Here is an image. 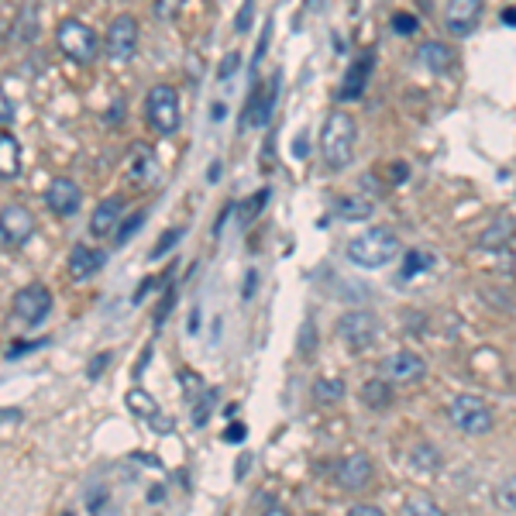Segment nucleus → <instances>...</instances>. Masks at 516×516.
<instances>
[{"label":"nucleus","instance_id":"47","mask_svg":"<svg viewBox=\"0 0 516 516\" xmlns=\"http://www.w3.org/2000/svg\"><path fill=\"white\" fill-rule=\"evenodd\" d=\"M255 283H258V272H248V279H245V300H248V296H255Z\"/></svg>","mask_w":516,"mask_h":516},{"label":"nucleus","instance_id":"11","mask_svg":"<svg viewBox=\"0 0 516 516\" xmlns=\"http://www.w3.org/2000/svg\"><path fill=\"white\" fill-rule=\"evenodd\" d=\"M276 100H279V73L272 76L269 83L255 86V93L248 97L245 111H241V131L265 128V124L272 121V111H276Z\"/></svg>","mask_w":516,"mask_h":516},{"label":"nucleus","instance_id":"17","mask_svg":"<svg viewBox=\"0 0 516 516\" xmlns=\"http://www.w3.org/2000/svg\"><path fill=\"white\" fill-rule=\"evenodd\" d=\"M107 255L100 248H90V245H76L69 252V276L73 279H93L100 269H104Z\"/></svg>","mask_w":516,"mask_h":516},{"label":"nucleus","instance_id":"15","mask_svg":"<svg viewBox=\"0 0 516 516\" xmlns=\"http://www.w3.org/2000/svg\"><path fill=\"white\" fill-rule=\"evenodd\" d=\"M372 62H375V52H365L362 59L351 62V69L344 73V80L338 86V100H362L365 97V86H369V76H372Z\"/></svg>","mask_w":516,"mask_h":516},{"label":"nucleus","instance_id":"10","mask_svg":"<svg viewBox=\"0 0 516 516\" xmlns=\"http://www.w3.org/2000/svg\"><path fill=\"white\" fill-rule=\"evenodd\" d=\"M138 38H142V28H138V21L131 18V14H121V18H114L111 28H107L104 52L114 62H128L138 52Z\"/></svg>","mask_w":516,"mask_h":516},{"label":"nucleus","instance_id":"49","mask_svg":"<svg viewBox=\"0 0 516 516\" xmlns=\"http://www.w3.org/2000/svg\"><path fill=\"white\" fill-rule=\"evenodd\" d=\"M503 21H506V25H516V7H506Z\"/></svg>","mask_w":516,"mask_h":516},{"label":"nucleus","instance_id":"33","mask_svg":"<svg viewBox=\"0 0 516 516\" xmlns=\"http://www.w3.org/2000/svg\"><path fill=\"white\" fill-rule=\"evenodd\" d=\"M142 221H145V210H138V214L131 217V221H124L121 228H117V245H124V241H128L131 234H135L138 228H142Z\"/></svg>","mask_w":516,"mask_h":516},{"label":"nucleus","instance_id":"6","mask_svg":"<svg viewBox=\"0 0 516 516\" xmlns=\"http://www.w3.org/2000/svg\"><path fill=\"white\" fill-rule=\"evenodd\" d=\"M331 475H334V482H338L344 492H362V489L372 486L375 465H372V458L365 455V451H351V455H344V458L334 461Z\"/></svg>","mask_w":516,"mask_h":516},{"label":"nucleus","instance_id":"8","mask_svg":"<svg viewBox=\"0 0 516 516\" xmlns=\"http://www.w3.org/2000/svg\"><path fill=\"white\" fill-rule=\"evenodd\" d=\"M382 379L396 382V386H417L427 379V358L410 348H400L382 362Z\"/></svg>","mask_w":516,"mask_h":516},{"label":"nucleus","instance_id":"16","mask_svg":"<svg viewBox=\"0 0 516 516\" xmlns=\"http://www.w3.org/2000/svg\"><path fill=\"white\" fill-rule=\"evenodd\" d=\"M128 406H131V413H138L142 420H148L152 430H159V434H169V430H172V420L159 410V403H155L152 396L145 393V389H131Z\"/></svg>","mask_w":516,"mask_h":516},{"label":"nucleus","instance_id":"36","mask_svg":"<svg viewBox=\"0 0 516 516\" xmlns=\"http://www.w3.org/2000/svg\"><path fill=\"white\" fill-rule=\"evenodd\" d=\"M107 365H111V351H100V355L90 362V369H86V375H90V379H100V375H104Z\"/></svg>","mask_w":516,"mask_h":516},{"label":"nucleus","instance_id":"12","mask_svg":"<svg viewBox=\"0 0 516 516\" xmlns=\"http://www.w3.org/2000/svg\"><path fill=\"white\" fill-rule=\"evenodd\" d=\"M31 234H35V214L25 203H7L0 210V241L11 248H21L31 241Z\"/></svg>","mask_w":516,"mask_h":516},{"label":"nucleus","instance_id":"22","mask_svg":"<svg viewBox=\"0 0 516 516\" xmlns=\"http://www.w3.org/2000/svg\"><path fill=\"white\" fill-rule=\"evenodd\" d=\"M406 465H410L413 472H420V475H430V472H437V468L444 465V458H441V451H437L434 444H417V448H410V455H406Z\"/></svg>","mask_w":516,"mask_h":516},{"label":"nucleus","instance_id":"32","mask_svg":"<svg viewBox=\"0 0 516 516\" xmlns=\"http://www.w3.org/2000/svg\"><path fill=\"white\" fill-rule=\"evenodd\" d=\"M393 31H396V35H417V31H420V18H417V14H396V18H393Z\"/></svg>","mask_w":516,"mask_h":516},{"label":"nucleus","instance_id":"13","mask_svg":"<svg viewBox=\"0 0 516 516\" xmlns=\"http://www.w3.org/2000/svg\"><path fill=\"white\" fill-rule=\"evenodd\" d=\"M482 11H486V0H448L444 4V28L455 38H468L479 28Z\"/></svg>","mask_w":516,"mask_h":516},{"label":"nucleus","instance_id":"27","mask_svg":"<svg viewBox=\"0 0 516 516\" xmlns=\"http://www.w3.org/2000/svg\"><path fill=\"white\" fill-rule=\"evenodd\" d=\"M434 265H437V258L430 252H410V255H406V265H403V279L420 276V272L434 269Z\"/></svg>","mask_w":516,"mask_h":516},{"label":"nucleus","instance_id":"19","mask_svg":"<svg viewBox=\"0 0 516 516\" xmlns=\"http://www.w3.org/2000/svg\"><path fill=\"white\" fill-rule=\"evenodd\" d=\"M417 59H420V66H427L430 73H448L451 66H455L458 62V56H455V49H451V45H444V42H424L417 49Z\"/></svg>","mask_w":516,"mask_h":516},{"label":"nucleus","instance_id":"42","mask_svg":"<svg viewBox=\"0 0 516 516\" xmlns=\"http://www.w3.org/2000/svg\"><path fill=\"white\" fill-rule=\"evenodd\" d=\"M245 434H248V430H245V424H234V427H228V430H224V441L238 444V441H245Z\"/></svg>","mask_w":516,"mask_h":516},{"label":"nucleus","instance_id":"24","mask_svg":"<svg viewBox=\"0 0 516 516\" xmlns=\"http://www.w3.org/2000/svg\"><path fill=\"white\" fill-rule=\"evenodd\" d=\"M403 516H448V513H444V506L430 492H413L403 503Z\"/></svg>","mask_w":516,"mask_h":516},{"label":"nucleus","instance_id":"44","mask_svg":"<svg viewBox=\"0 0 516 516\" xmlns=\"http://www.w3.org/2000/svg\"><path fill=\"white\" fill-rule=\"evenodd\" d=\"M248 21H252V0H245V7H241V18H238V31L248 28Z\"/></svg>","mask_w":516,"mask_h":516},{"label":"nucleus","instance_id":"18","mask_svg":"<svg viewBox=\"0 0 516 516\" xmlns=\"http://www.w3.org/2000/svg\"><path fill=\"white\" fill-rule=\"evenodd\" d=\"M121 214H124V200L121 197L100 200L97 210H93V217H90V231L97 234V238H107L111 231L121 228Z\"/></svg>","mask_w":516,"mask_h":516},{"label":"nucleus","instance_id":"21","mask_svg":"<svg viewBox=\"0 0 516 516\" xmlns=\"http://www.w3.org/2000/svg\"><path fill=\"white\" fill-rule=\"evenodd\" d=\"M21 172V145L14 135H0V179H18Z\"/></svg>","mask_w":516,"mask_h":516},{"label":"nucleus","instance_id":"50","mask_svg":"<svg viewBox=\"0 0 516 516\" xmlns=\"http://www.w3.org/2000/svg\"><path fill=\"white\" fill-rule=\"evenodd\" d=\"M224 114H228V107H224V104H214V117H217V121H221Z\"/></svg>","mask_w":516,"mask_h":516},{"label":"nucleus","instance_id":"9","mask_svg":"<svg viewBox=\"0 0 516 516\" xmlns=\"http://www.w3.org/2000/svg\"><path fill=\"white\" fill-rule=\"evenodd\" d=\"M338 334L351 351H365L379 338V320H375V314H369V310H348V314L338 320Z\"/></svg>","mask_w":516,"mask_h":516},{"label":"nucleus","instance_id":"23","mask_svg":"<svg viewBox=\"0 0 516 516\" xmlns=\"http://www.w3.org/2000/svg\"><path fill=\"white\" fill-rule=\"evenodd\" d=\"M372 210L375 207L365 197H341L338 203H334V214H338L341 221H369Z\"/></svg>","mask_w":516,"mask_h":516},{"label":"nucleus","instance_id":"25","mask_svg":"<svg viewBox=\"0 0 516 516\" xmlns=\"http://www.w3.org/2000/svg\"><path fill=\"white\" fill-rule=\"evenodd\" d=\"M155 172H159V166H155L148 145H135V179H142V186H148L155 183Z\"/></svg>","mask_w":516,"mask_h":516},{"label":"nucleus","instance_id":"31","mask_svg":"<svg viewBox=\"0 0 516 516\" xmlns=\"http://www.w3.org/2000/svg\"><path fill=\"white\" fill-rule=\"evenodd\" d=\"M25 28H28V35L38 31V7L35 4H28L25 11H21V21H18V28H14V38H18V42H21V35H25Z\"/></svg>","mask_w":516,"mask_h":516},{"label":"nucleus","instance_id":"7","mask_svg":"<svg viewBox=\"0 0 516 516\" xmlns=\"http://www.w3.org/2000/svg\"><path fill=\"white\" fill-rule=\"evenodd\" d=\"M145 117L159 135H172L179 128V97L172 86H155L145 100Z\"/></svg>","mask_w":516,"mask_h":516},{"label":"nucleus","instance_id":"43","mask_svg":"<svg viewBox=\"0 0 516 516\" xmlns=\"http://www.w3.org/2000/svg\"><path fill=\"white\" fill-rule=\"evenodd\" d=\"M293 155H296V159H307V155H310L307 135H296V142H293Z\"/></svg>","mask_w":516,"mask_h":516},{"label":"nucleus","instance_id":"34","mask_svg":"<svg viewBox=\"0 0 516 516\" xmlns=\"http://www.w3.org/2000/svg\"><path fill=\"white\" fill-rule=\"evenodd\" d=\"M238 62H241V56H238V52H228V56H224V66H221V73H217V80L231 83V80H234V73H238Z\"/></svg>","mask_w":516,"mask_h":516},{"label":"nucleus","instance_id":"51","mask_svg":"<svg viewBox=\"0 0 516 516\" xmlns=\"http://www.w3.org/2000/svg\"><path fill=\"white\" fill-rule=\"evenodd\" d=\"M62 516H73V513H62Z\"/></svg>","mask_w":516,"mask_h":516},{"label":"nucleus","instance_id":"38","mask_svg":"<svg viewBox=\"0 0 516 516\" xmlns=\"http://www.w3.org/2000/svg\"><path fill=\"white\" fill-rule=\"evenodd\" d=\"M179 238H183V231H179V228H176V231H169L166 238H159V245L152 248V258H162V252H169V248L176 245Z\"/></svg>","mask_w":516,"mask_h":516},{"label":"nucleus","instance_id":"46","mask_svg":"<svg viewBox=\"0 0 516 516\" xmlns=\"http://www.w3.org/2000/svg\"><path fill=\"white\" fill-rule=\"evenodd\" d=\"M262 516H289V510H286V506H279V503H269L262 510Z\"/></svg>","mask_w":516,"mask_h":516},{"label":"nucleus","instance_id":"30","mask_svg":"<svg viewBox=\"0 0 516 516\" xmlns=\"http://www.w3.org/2000/svg\"><path fill=\"white\" fill-rule=\"evenodd\" d=\"M269 197H272V190H258L252 200H245V207H241V221H245V224L255 221V217L265 210V200H269Z\"/></svg>","mask_w":516,"mask_h":516},{"label":"nucleus","instance_id":"41","mask_svg":"<svg viewBox=\"0 0 516 516\" xmlns=\"http://www.w3.org/2000/svg\"><path fill=\"white\" fill-rule=\"evenodd\" d=\"M104 499H107V496H104V489L93 486V492H90V513H93V516H97L100 510H104Z\"/></svg>","mask_w":516,"mask_h":516},{"label":"nucleus","instance_id":"1","mask_svg":"<svg viewBox=\"0 0 516 516\" xmlns=\"http://www.w3.org/2000/svg\"><path fill=\"white\" fill-rule=\"evenodd\" d=\"M403 252V241L396 231L389 228H372V231H362L358 238L348 241V248H344V255H348L351 265H358V269H386L389 262H396Z\"/></svg>","mask_w":516,"mask_h":516},{"label":"nucleus","instance_id":"4","mask_svg":"<svg viewBox=\"0 0 516 516\" xmlns=\"http://www.w3.org/2000/svg\"><path fill=\"white\" fill-rule=\"evenodd\" d=\"M56 45L73 62H80V66H90V62L100 56V38H97V31H93L90 25H83V21H76V18H66L59 25Z\"/></svg>","mask_w":516,"mask_h":516},{"label":"nucleus","instance_id":"35","mask_svg":"<svg viewBox=\"0 0 516 516\" xmlns=\"http://www.w3.org/2000/svg\"><path fill=\"white\" fill-rule=\"evenodd\" d=\"M179 4H183V0H155V14H159L162 21H172L179 11Z\"/></svg>","mask_w":516,"mask_h":516},{"label":"nucleus","instance_id":"26","mask_svg":"<svg viewBox=\"0 0 516 516\" xmlns=\"http://www.w3.org/2000/svg\"><path fill=\"white\" fill-rule=\"evenodd\" d=\"M314 396H317V403H338L341 396H344V379H317L314 382Z\"/></svg>","mask_w":516,"mask_h":516},{"label":"nucleus","instance_id":"3","mask_svg":"<svg viewBox=\"0 0 516 516\" xmlns=\"http://www.w3.org/2000/svg\"><path fill=\"white\" fill-rule=\"evenodd\" d=\"M448 417H451V424L468 437H486V434H492V427H496L492 406L475 393H458L448 406Z\"/></svg>","mask_w":516,"mask_h":516},{"label":"nucleus","instance_id":"2","mask_svg":"<svg viewBox=\"0 0 516 516\" xmlns=\"http://www.w3.org/2000/svg\"><path fill=\"white\" fill-rule=\"evenodd\" d=\"M355 142H358V128L355 117L344 111H331L320 128V155H324L327 169H348L355 159Z\"/></svg>","mask_w":516,"mask_h":516},{"label":"nucleus","instance_id":"29","mask_svg":"<svg viewBox=\"0 0 516 516\" xmlns=\"http://www.w3.org/2000/svg\"><path fill=\"white\" fill-rule=\"evenodd\" d=\"M492 499H496L503 510L516 513V475H506V479L496 486V492H492Z\"/></svg>","mask_w":516,"mask_h":516},{"label":"nucleus","instance_id":"40","mask_svg":"<svg viewBox=\"0 0 516 516\" xmlns=\"http://www.w3.org/2000/svg\"><path fill=\"white\" fill-rule=\"evenodd\" d=\"M348 516H386L379 510V506H372V503H358V506H351Z\"/></svg>","mask_w":516,"mask_h":516},{"label":"nucleus","instance_id":"5","mask_svg":"<svg viewBox=\"0 0 516 516\" xmlns=\"http://www.w3.org/2000/svg\"><path fill=\"white\" fill-rule=\"evenodd\" d=\"M11 310H14V317H18L25 327H42L45 320H49V314H52V293H49V286L31 283L25 289H18V293H14Z\"/></svg>","mask_w":516,"mask_h":516},{"label":"nucleus","instance_id":"14","mask_svg":"<svg viewBox=\"0 0 516 516\" xmlns=\"http://www.w3.org/2000/svg\"><path fill=\"white\" fill-rule=\"evenodd\" d=\"M45 203H49V210L56 217H73L83 203V190L73 183V179L59 176V179H52L49 190H45Z\"/></svg>","mask_w":516,"mask_h":516},{"label":"nucleus","instance_id":"48","mask_svg":"<svg viewBox=\"0 0 516 516\" xmlns=\"http://www.w3.org/2000/svg\"><path fill=\"white\" fill-rule=\"evenodd\" d=\"M221 172H224V166H221V162H210V183H217V179H221Z\"/></svg>","mask_w":516,"mask_h":516},{"label":"nucleus","instance_id":"37","mask_svg":"<svg viewBox=\"0 0 516 516\" xmlns=\"http://www.w3.org/2000/svg\"><path fill=\"white\" fill-rule=\"evenodd\" d=\"M11 121H14V104H11V97L4 93V86H0V128H7Z\"/></svg>","mask_w":516,"mask_h":516},{"label":"nucleus","instance_id":"20","mask_svg":"<svg viewBox=\"0 0 516 516\" xmlns=\"http://www.w3.org/2000/svg\"><path fill=\"white\" fill-rule=\"evenodd\" d=\"M362 403L369 406V410H389V406L396 403V393H393V382L389 379H369L362 386Z\"/></svg>","mask_w":516,"mask_h":516},{"label":"nucleus","instance_id":"28","mask_svg":"<svg viewBox=\"0 0 516 516\" xmlns=\"http://www.w3.org/2000/svg\"><path fill=\"white\" fill-rule=\"evenodd\" d=\"M193 424L197 427H207V417H210V406L217 403V389H203L200 396H193Z\"/></svg>","mask_w":516,"mask_h":516},{"label":"nucleus","instance_id":"39","mask_svg":"<svg viewBox=\"0 0 516 516\" xmlns=\"http://www.w3.org/2000/svg\"><path fill=\"white\" fill-rule=\"evenodd\" d=\"M314 320H307V334H300V351L303 355H310V351H314Z\"/></svg>","mask_w":516,"mask_h":516},{"label":"nucleus","instance_id":"45","mask_svg":"<svg viewBox=\"0 0 516 516\" xmlns=\"http://www.w3.org/2000/svg\"><path fill=\"white\" fill-rule=\"evenodd\" d=\"M45 341H28V344H18V348H11V358H18V355H25V351H35V348H42Z\"/></svg>","mask_w":516,"mask_h":516}]
</instances>
